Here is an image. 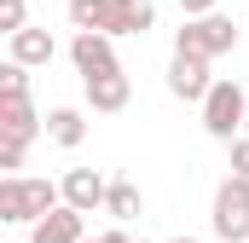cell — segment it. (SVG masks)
I'll list each match as a JSON object with an SVG mask.
<instances>
[{
	"label": "cell",
	"instance_id": "6da1fadb",
	"mask_svg": "<svg viewBox=\"0 0 249 243\" xmlns=\"http://www.w3.org/2000/svg\"><path fill=\"white\" fill-rule=\"evenodd\" d=\"M70 23L75 35H151L157 29V6L151 0H70Z\"/></svg>",
	"mask_w": 249,
	"mask_h": 243
},
{
	"label": "cell",
	"instance_id": "7a4b0ae2",
	"mask_svg": "<svg viewBox=\"0 0 249 243\" xmlns=\"http://www.w3.org/2000/svg\"><path fill=\"white\" fill-rule=\"evenodd\" d=\"M53 208H64V185L23 180V174L0 180V220H6V226H41Z\"/></svg>",
	"mask_w": 249,
	"mask_h": 243
},
{
	"label": "cell",
	"instance_id": "3957f363",
	"mask_svg": "<svg viewBox=\"0 0 249 243\" xmlns=\"http://www.w3.org/2000/svg\"><path fill=\"white\" fill-rule=\"evenodd\" d=\"M238 47V23L232 17H220V12H209V17H186L180 29H174V52H186V58H220V52H232Z\"/></svg>",
	"mask_w": 249,
	"mask_h": 243
},
{
	"label": "cell",
	"instance_id": "277c9868",
	"mask_svg": "<svg viewBox=\"0 0 249 243\" xmlns=\"http://www.w3.org/2000/svg\"><path fill=\"white\" fill-rule=\"evenodd\" d=\"M244 116H249V93L238 81H214L209 99H203V133L220 139V145H232V139H244V133H238Z\"/></svg>",
	"mask_w": 249,
	"mask_h": 243
},
{
	"label": "cell",
	"instance_id": "5b68a950",
	"mask_svg": "<svg viewBox=\"0 0 249 243\" xmlns=\"http://www.w3.org/2000/svg\"><path fill=\"white\" fill-rule=\"evenodd\" d=\"M209 226L220 243H249V180L226 174L214 185V208H209Z\"/></svg>",
	"mask_w": 249,
	"mask_h": 243
},
{
	"label": "cell",
	"instance_id": "8992f818",
	"mask_svg": "<svg viewBox=\"0 0 249 243\" xmlns=\"http://www.w3.org/2000/svg\"><path fill=\"white\" fill-rule=\"evenodd\" d=\"M209 87H214L209 58H186V52H174V58H168V93H174L180 104H203V99H209Z\"/></svg>",
	"mask_w": 249,
	"mask_h": 243
},
{
	"label": "cell",
	"instance_id": "52a82bcc",
	"mask_svg": "<svg viewBox=\"0 0 249 243\" xmlns=\"http://www.w3.org/2000/svg\"><path fill=\"white\" fill-rule=\"evenodd\" d=\"M41 133H47V122L35 116L29 99H0V145H23L29 151Z\"/></svg>",
	"mask_w": 249,
	"mask_h": 243
},
{
	"label": "cell",
	"instance_id": "ba28073f",
	"mask_svg": "<svg viewBox=\"0 0 249 243\" xmlns=\"http://www.w3.org/2000/svg\"><path fill=\"white\" fill-rule=\"evenodd\" d=\"M70 64H75V75H81V81L122 69V64H116V41H110V35H75V41H70Z\"/></svg>",
	"mask_w": 249,
	"mask_h": 243
},
{
	"label": "cell",
	"instance_id": "9c48e42d",
	"mask_svg": "<svg viewBox=\"0 0 249 243\" xmlns=\"http://www.w3.org/2000/svg\"><path fill=\"white\" fill-rule=\"evenodd\" d=\"M105 197H110V180H105L99 168H70V174H64V208L93 214V208H105Z\"/></svg>",
	"mask_w": 249,
	"mask_h": 243
},
{
	"label": "cell",
	"instance_id": "30bf717a",
	"mask_svg": "<svg viewBox=\"0 0 249 243\" xmlns=\"http://www.w3.org/2000/svg\"><path fill=\"white\" fill-rule=\"evenodd\" d=\"M81 93H87V104L99 116H116V110H127V99H133V81H127V69H110V75L81 81Z\"/></svg>",
	"mask_w": 249,
	"mask_h": 243
},
{
	"label": "cell",
	"instance_id": "8fae6325",
	"mask_svg": "<svg viewBox=\"0 0 249 243\" xmlns=\"http://www.w3.org/2000/svg\"><path fill=\"white\" fill-rule=\"evenodd\" d=\"M53 52H58V41L47 35V29H23V35H12L6 41V58L23 64V69H41V64H53Z\"/></svg>",
	"mask_w": 249,
	"mask_h": 243
},
{
	"label": "cell",
	"instance_id": "7c38bea8",
	"mask_svg": "<svg viewBox=\"0 0 249 243\" xmlns=\"http://www.w3.org/2000/svg\"><path fill=\"white\" fill-rule=\"evenodd\" d=\"M29 243H87L81 214H75V208H53L41 226H29Z\"/></svg>",
	"mask_w": 249,
	"mask_h": 243
},
{
	"label": "cell",
	"instance_id": "4fadbf2b",
	"mask_svg": "<svg viewBox=\"0 0 249 243\" xmlns=\"http://www.w3.org/2000/svg\"><path fill=\"white\" fill-rule=\"evenodd\" d=\"M47 139H53L58 151H75V145L87 139V116H81L75 104H58V110H47Z\"/></svg>",
	"mask_w": 249,
	"mask_h": 243
},
{
	"label": "cell",
	"instance_id": "5bb4252c",
	"mask_svg": "<svg viewBox=\"0 0 249 243\" xmlns=\"http://www.w3.org/2000/svg\"><path fill=\"white\" fill-rule=\"evenodd\" d=\"M105 214H110L116 226H127V220H139V214H145V197H139V185H133V180H110V197H105Z\"/></svg>",
	"mask_w": 249,
	"mask_h": 243
},
{
	"label": "cell",
	"instance_id": "9a60e30c",
	"mask_svg": "<svg viewBox=\"0 0 249 243\" xmlns=\"http://www.w3.org/2000/svg\"><path fill=\"white\" fill-rule=\"evenodd\" d=\"M0 99H29V69L23 64H0Z\"/></svg>",
	"mask_w": 249,
	"mask_h": 243
},
{
	"label": "cell",
	"instance_id": "2e32d148",
	"mask_svg": "<svg viewBox=\"0 0 249 243\" xmlns=\"http://www.w3.org/2000/svg\"><path fill=\"white\" fill-rule=\"evenodd\" d=\"M0 29H6V41L23 35V29H29V6H23V0H0Z\"/></svg>",
	"mask_w": 249,
	"mask_h": 243
},
{
	"label": "cell",
	"instance_id": "e0dca14e",
	"mask_svg": "<svg viewBox=\"0 0 249 243\" xmlns=\"http://www.w3.org/2000/svg\"><path fill=\"white\" fill-rule=\"evenodd\" d=\"M232 174L249 180V133H244V139H232Z\"/></svg>",
	"mask_w": 249,
	"mask_h": 243
},
{
	"label": "cell",
	"instance_id": "ac0fdd59",
	"mask_svg": "<svg viewBox=\"0 0 249 243\" xmlns=\"http://www.w3.org/2000/svg\"><path fill=\"white\" fill-rule=\"evenodd\" d=\"M0 168H6V180H12V168H23V145H0Z\"/></svg>",
	"mask_w": 249,
	"mask_h": 243
},
{
	"label": "cell",
	"instance_id": "d6986e66",
	"mask_svg": "<svg viewBox=\"0 0 249 243\" xmlns=\"http://www.w3.org/2000/svg\"><path fill=\"white\" fill-rule=\"evenodd\" d=\"M214 6H220V0H180V12H186V17H209Z\"/></svg>",
	"mask_w": 249,
	"mask_h": 243
},
{
	"label": "cell",
	"instance_id": "ffe728a7",
	"mask_svg": "<svg viewBox=\"0 0 249 243\" xmlns=\"http://www.w3.org/2000/svg\"><path fill=\"white\" fill-rule=\"evenodd\" d=\"M99 243H133V238H127L122 226H110V232H99Z\"/></svg>",
	"mask_w": 249,
	"mask_h": 243
},
{
	"label": "cell",
	"instance_id": "44dd1931",
	"mask_svg": "<svg viewBox=\"0 0 249 243\" xmlns=\"http://www.w3.org/2000/svg\"><path fill=\"white\" fill-rule=\"evenodd\" d=\"M174 243H203V238H174Z\"/></svg>",
	"mask_w": 249,
	"mask_h": 243
},
{
	"label": "cell",
	"instance_id": "7402d4cb",
	"mask_svg": "<svg viewBox=\"0 0 249 243\" xmlns=\"http://www.w3.org/2000/svg\"><path fill=\"white\" fill-rule=\"evenodd\" d=\"M87 243H99V238H87Z\"/></svg>",
	"mask_w": 249,
	"mask_h": 243
}]
</instances>
